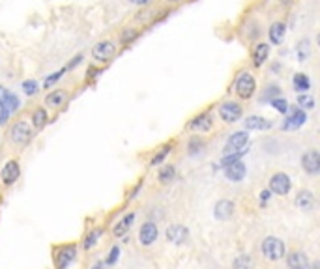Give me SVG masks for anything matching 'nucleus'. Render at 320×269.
I'll return each instance as SVG.
<instances>
[{"mask_svg": "<svg viewBox=\"0 0 320 269\" xmlns=\"http://www.w3.org/2000/svg\"><path fill=\"white\" fill-rule=\"evenodd\" d=\"M236 94L240 96L242 99H251L257 92V82H255V77H253L249 71H242L236 79Z\"/></svg>", "mask_w": 320, "mask_h": 269, "instance_id": "nucleus-1", "label": "nucleus"}, {"mask_svg": "<svg viewBox=\"0 0 320 269\" xmlns=\"http://www.w3.org/2000/svg\"><path fill=\"white\" fill-rule=\"evenodd\" d=\"M32 139V129L26 122H15L10 129V141L15 144V146H26Z\"/></svg>", "mask_w": 320, "mask_h": 269, "instance_id": "nucleus-2", "label": "nucleus"}, {"mask_svg": "<svg viewBox=\"0 0 320 269\" xmlns=\"http://www.w3.org/2000/svg\"><path fill=\"white\" fill-rule=\"evenodd\" d=\"M262 254L271 262H277L285 256V243L279 238H266L262 243Z\"/></svg>", "mask_w": 320, "mask_h": 269, "instance_id": "nucleus-3", "label": "nucleus"}, {"mask_svg": "<svg viewBox=\"0 0 320 269\" xmlns=\"http://www.w3.org/2000/svg\"><path fill=\"white\" fill-rule=\"evenodd\" d=\"M114 55H116V45H114V41H111V39H103V41L96 43L92 49L94 60L103 62V64L105 62H111Z\"/></svg>", "mask_w": 320, "mask_h": 269, "instance_id": "nucleus-4", "label": "nucleus"}, {"mask_svg": "<svg viewBox=\"0 0 320 269\" xmlns=\"http://www.w3.org/2000/svg\"><path fill=\"white\" fill-rule=\"evenodd\" d=\"M244 114L242 107L236 101H225V103L219 105V118H221L225 123H234L238 122Z\"/></svg>", "mask_w": 320, "mask_h": 269, "instance_id": "nucleus-5", "label": "nucleus"}, {"mask_svg": "<svg viewBox=\"0 0 320 269\" xmlns=\"http://www.w3.org/2000/svg\"><path fill=\"white\" fill-rule=\"evenodd\" d=\"M290 187H292V184H290V177L287 176L285 172H275V174L270 177V193H275V195H279V196H285V195H289Z\"/></svg>", "mask_w": 320, "mask_h": 269, "instance_id": "nucleus-6", "label": "nucleus"}, {"mask_svg": "<svg viewBox=\"0 0 320 269\" xmlns=\"http://www.w3.org/2000/svg\"><path fill=\"white\" fill-rule=\"evenodd\" d=\"M75 256H77L75 245H64V247H60L55 256L56 269H68L71 265V262L75 260Z\"/></svg>", "mask_w": 320, "mask_h": 269, "instance_id": "nucleus-7", "label": "nucleus"}, {"mask_svg": "<svg viewBox=\"0 0 320 269\" xmlns=\"http://www.w3.org/2000/svg\"><path fill=\"white\" fill-rule=\"evenodd\" d=\"M247 142H249V134H247L246 129H244V131H236V133L230 134V139H228L227 144H225V153L242 152V150L246 148Z\"/></svg>", "mask_w": 320, "mask_h": 269, "instance_id": "nucleus-8", "label": "nucleus"}, {"mask_svg": "<svg viewBox=\"0 0 320 269\" xmlns=\"http://www.w3.org/2000/svg\"><path fill=\"white\" fill-rule=\"evenodd\" d=\"M19 174H21V168L17 161H8L0 170V182L2 185H13L19 180Z\"/></svg>", "mask_w": 320, "mask_h": 269, "instance_id": "nucleus-9", "label": "nucleus"}, {"mask_svg": "<svg viewBox=\"0 0 320 269\" xmlns=\"http://www.w3.org/2000/svg\"><path fill=\"white\" fill-rule=\"evenodd\" d=\"M305 122H307V114H305V110L294 109L292 112H290V116L283 122V129L285 131H294V129L302 127Z\"/></svg>", "mask_w": 320, "mask_h": 269, "instance_id": "nucleus-10", "label": "nucleus"}, {"mask_svg": "<svg viewBox=\"0 0 320 269\" xmlns=\"http://www.w3.org/2000/svg\"><path fill=\"white\" fill-rule=\"evenodd\" d=\"M223 168H225V176H227V180H230V182H234V184L242 182V180L246 177V174H247V166L244 165L242 161L230 163V165L223 166Z\"/></svg>", "mask_w": 320, "mask_h": 269, "instance_id": "nucleus-11", "label": "nucleus"}, {"mask_svg": "<svg viewBox=\"0 0 320 269\" xmlns=\"http://www.w3.org/2000/svg\"><path fill=\"white\" fill-rule=\"evenodd\" d=\"M302 166L307 174H318L320 170V155L316 150H309L307 153H303Z\"/></svg>", "mask_w": 320, "mask_h": 269, "instance_id": "nucleus-12", "label": "nucleus"}, {"mask_svg": "<svg viewBox=\"0 0 320 269\" xmlns=\"http://www.w3.org/2000/svg\"><path fill=\"white\" fill-rule=\"evenodd\" d=\"M157 225L154 222H144L141 227V232H139V241L142 245H152L157 239Z\"/></svg>", "mask_w": 320, "mask_h": 269, "instance_id": "nucleus-13", "label": "nucleus"}, {"mask_svg": "<svg viewBox=\"0 0 320 269\" xmlns=\"http://www.w3.org/2000/svg\"><path fill=\"white\" fill-rule=\"evenodd\" d=\"M285 34H287V25L283 21H275L270 25V30H268V37L273 45H281L285 39Z\"/></svg>", "mask_w": 320, "mask_h": 269, "instance_id": "nucleus-14", "label": "nucleus"}, {"mask_svg": "<svg viewBox=\"0 0 320 269\" xmlns=\"http://www.w3.org/2000/svg\"><path fill=\"white\" fill-rule=\"evenodd\" d=\"M189 232H187V228L182 227V225H173V227L167 228V239L169 241H173V243H184L185 239H187Z\"/></svg>", "mask_w": 320, "mask_h": 269, "instance_id": "nucleus-15", "label": "nucleus"}, {"mask_svg": "<svg viewBox=\"0 0 320 269\" xmlns=\"http://www.w3.org/2000/svg\"><path fill=\"white\" fill-rule=\"evenodd\" d=\"M287 263L290 269H309V260L307 254H303L300 251H292L287 256Z\"/></svg>", "mask_w": 320, "mask_h": 269, "instance_id": "nucleus-16", "label": "nucleus"}, {"mask_svg": "<svg viewBox=\"0 0 320 269\" xmlns=\"http://www.w3.org/2000/svg\"><path fill=\"white\" fill-rule=\"evenodd\" d=\"M244 127L246 131H264L271 127V123L262 116H249L244 120Z\"/></svg>", "mask_w": 320, "mask_h": 269, "instance_id": "nucleus-17", "label": "nucleus"}, {"mask_svg": "<svg viewBox=\"0 0 320 269\" xmlns=\"http://www.w3.org/2000/svg\"><path fill=\"white\" fill-rule=\"evenodd\" d=\"M212 123H214V120H212L210 114H198V116H195L193 120H191L189 129H193V131H201V133H206V131L212 129Z\"/></svg>", "mask_w": 320, "mask_h": 269, "instance_id": "nucleus-18", "label": "nucleus"}, {"mask_svg": "<svg viewBox=\"0 0 320 269\" xmlns=\"http://www.w3.org/2000/svg\"><path fill=\"white\" fill-rule=\"evenodd\" d=\"M268 56H270V45L268 43H257L255 45V49H253V64L257 67H260L268 60Z\"/></svg>", "mask_w": 320, "mask_h": 269, "instance_id": "nucleus-19", "label": "nucleus"}, {"mask_svg": "<svg viewBox=\"0 0 320 269\" xmlns=\"http://www.w3.org/2000/svg\"><path fill=\"white\" fill-rule=\"evenodd\" d=\"M234 213V202L230 200H219L216 204V209H214V215H216L219 220H227L230 219Z\"/></svg>", "mask_w": 320, "mask_h": 269, "instance_id": "nucleus-20", "label": "nucleus"}, {"mask_svg": "<svg viewBox=\"0 0 320 269\" xmlns=\"http://www.w3.org/2000/svg\"><path fill=\"white\" fill-rule=\"evenodd\" d=\"M66 99H68V92L66 90H53V92L47 94V98H45V105H49V107H62V105L66 103Z\"/></svg>", "mask_w": 320, "mask_h": 269, "instance_id": "nucleus-21", "label": "nucleus"}, {"mask_svg": "<svg viewBox=\"0 0 320 269\" xmlns=\"http://www.w3.org/2000/svg\"><path fill=\"white\" fill-rule=\"evenodd\" d=\"M296 206L303 211H309V209H313L314 206V196L311 191H302L300 195L296 196Z\"/></svg>", "mask_w": 320, "mask_h": 269, "instance_id": "nucleus-22", "label": "nucleus"}, {"mask_svg": "<svg viewBox=\"0 0 320 269\" xmlns=\"http://www.w3.org/2000/svg\"><path fill=\"white\" fill-rule=\"evenodd\" d=\"M292 84H294V90L298 94H307L311 90V79L305 73H296Z\"/></svg>", "mask_w": 320, "mask_h": 269, "instance_id": "nucleus-23", "label": "nucleus"}, {"mask_svg": "<svg viewBox=\"0 0 320 269\" xmlns=\"http://www.w3.org/2000/svg\"><path fill=\"white\" fill-rule=\"evenodd\" d=\"M133 220H135V215H133V213H128L126 217H122V219L118 220L116 227H114V230H112V232H114V236H116V238H122V236H126V232H128V230L131 228V225H133Z\"/></svg>", "mask_w": 320, "mask_h": 269, "instance_id": "nucleus-24", "label": "nucleus"}, {"mask_svg": "<svg viewBox=\"0 0 320 269\" xmlns=\"http://www.w3.org/2000/svg\"><path fill=\"white\" fill-rule=\"evenodd\" d=\"M49 122V116H47V110L45 109H36L34 110V114H32V123H34V127L36 129H42L47 125Z\"/></svg>", "mask_w": 320, "mask_h": 269, "instance_id": "nucleus-25", "label": "nucleus"}, {"mask_svg": "<svg viewBox=\"0 0 320 269\" xmlns=\"http://www.w3.org/2000/svg\"><path fill=\"white\" fill-rule=\"evenodd\" d=\"M275 98H281V88H279L277 84H270L264 90V94H262L260 101H273Z\"/></svg>", "mask_w": 320, "mask_h": 269, "instance_id": "nucleus-26", "label": "nucleus"}, {"mask_svg": "<svg viewBox=\"0 0 320 269\" xmlns=\"http://www.w3.org/2000/svg\"><path fill=\"white\" fill-rule=\"evenodd\" d=\"M309 56H311V43H309V39H302L298 45V60L305 62Z\"/></svg>", "mask_w": 320, "mask_h": 269, "instance_id": "nucleus-27", "label": "nucleus"}, {"mask_svg": "<svg viewBox=\"0 0 320 269\" xmlns=\"http://www.w3.org/2000/svg\"><path fill=\"white\" fill-rule=\"evenodd\" d=\"M174 174H176V170H174V166L173 165H165L163 168L159 170V182L161 184H169L171 180L174 177Z\"/></svg>", "mask_w": 320, "mask_h": 269, "instance_id": "nucleus-28", "label": "nucleus"}, {"mask_svg": "<svg viewBox=\"0 0 320 269\" xmlns=\"http://www.w3.org/2000/svg\"><path fill=\"white\" fill-rule=\"evenodd\" d=\"M21 88H23V92H25L26 96H36V94L39 92V84H37L34 79L25 80V82L21 84Z\"/></svg>", "mask_w": 320, "mask_h": 269, "instance_id": "nucleus-29", "label": "nucleus"}, {"mask_svg": "<svg viewBox=\"0 0 320 269\" xmlns=\"http://www.w3.org/2000/svg\"><path fill=\"white\" fill-rule=\"evenodd\" d=\"M171 150H173V144H167V146H163V148L159 150V152H157V155H154V157H152V161H150V165H152V166L159 165L161 161L165 159L167 155L171 153Z\"/></svg>", "mask_w": 320, "mask_h": 269, "instance_id": "nucleus-30", "label": "nucleus"}, {"mask_svg": "<svg viewBox=\"0 0 320 269\" xmlns=\"http://www.w3.org/2000/svg\"><path fill=\"white\" fill-rule=\"evenodd\" d=\"M251 267H253L251 258L246 256V254L238 256V258H236V262H234V269H251Z\"/></svg>", "mask_w": 320, "mask_h": 269, "instance_id": "nucleus-31", "label": "nucleus"}, {"mask_svg": "<svg viewBox=\"0 0 320 269\" xmlns=\"http://www.w3.org/2000/svg\"><path fill=\"white\" fill-rule=\"evenodd\" d=\"M246 152H247V150H242V152H236V153H225V157L221 159V165L227 166V165H230V163H236V161H240V157Z\"/></svg>", "mask_w": 320, "mask_h": 269, "instance_id": "nucleus-32", "label": "nucleus"}, {"mask_svg": "<svg viewBox=\"0 0 320 269\" xmlns=\"http://www.w3.org/2000/svg\"><path fill=\"white\" fill-rule=\"evenodd\" d=\"M298 105H300L302 109H313L314 107L313 96H309V94H300V98H298Z\"/></svg>", "mask_w": 320, "mask_h": 269, "instance_id": "nucleus-33", "label": "nucleus"}, {"mask_svg": "<svg viewBox=\"0 0 320 269\" xmlns=\"http://www.w3.org/2000/svg\"><path fill=\"white\" fill-rule=\"evenodd\" d=\"M270 103L277 112H287V110H289V101L283 98H275L273 101H270Z\"/></svg>", "mask_w": 320, "mask_h": 269, "instance_id": "nucleus-34", "label": "nucleus"}, {"mask_svg": "<svg viewBox=\"0 0 320 269\" xmlns=\"http://www.w3.org/2000/svg\"><path fill=\"white\" fill-rule=\"evenodd\" d=\"M66 73V69H60V71H56V73H53V75H49V77H47V79H45V82H44V86L45 88H51V86L55 84L56 80L60 79L62 75Z\"/></svg>", "mask_w": 320, "mask_h": 269, "instance_id": "nucleus-35", "label": "nucleus"}, {"mask_svg": "<svg viewBox=\"0 0 320 269\" xmlns=\"http://www.w3.org/2000/svg\"><path fill=\"white\" fill-rule=\"evenodd\" d=\"M137 34H139V32H137L135 28H128V30L122 32L120 39H122V43H130V41H133V39H135Z\"/></svg>", "mask_w": 320, "mask_h": 269, "instance_id": "nucleus-36", "label": "nucleus"}, {"mask_svg": "<svg viewBox=\"0 0 320 269\" xmlns=\"http://www.w3.org/2000/svg\"><path fill=\"white\" fill-rule=\"evenodd\" d=\"M98 238H99V230H98V232H92V234H90V236L87 238V241L83 243V247H85V249H90L92 245L98 243Z\"/></svg>", "mask_w": 320, "mask_h": 269, "instance_id": "nucleus-37", "label": "nucleus"}, {"mask_svg": "<svg viewBox=\"0 0 320 269\" xmlns=\"http://www.w3.org/2000/svg\"><path fill=\"white\" fill-rule=\"evenodd\" d=\"M10 116H12V114H10V110H8L4 105H0V125H4V123L10 120Z\"/></svg>", "mask_w": 320, "mask_h": 269, "instance_id": "nucleus-38", "label": "nucleus"}, {"mask_svg": "<svg viewBox=\"0 0 320 269\" xmlns=\"http://www.w3.org/2000/svg\"><path fill=\"white\" fill-rule=\"evenodd\" d=\"M118 254H120V249H118V247H112V251L109 252V258H107V263L112 265V263L118 260Z\"/></svg>", "mask_w": 320, "mask_h": 269, "instance_id": "nucleus-39", "label": "nucleus"}, {"mask_svg": "<svg viewBox=\"0 0 320 269\" xmlns=\"http://www.w3.org/2000/svg\"><path fill=\"white\" fill-rule=\"evenodd\" d=\"M131 4H139V6H144V4H148L150 0H130Z\"/></svg>", "mask_w": 320, "mask_h": 269, "instance_id": "nucleus-40", "label": "nucleus"}, {"mask_svg": "<svg viewBox=\"0 0 320 269\" xmlns=\"http://www.w3.org/2000/svg\"><path fill=\"white\" fill-rule=\"evenodd\" d=\"M311 269H320V263H318V262H314L313 265H311Z\"/></svg>", "mask_w": 320, "mask_h": 269, "instance_id": "nucleus-41", "label": "nucleus"}, {"mask_svg": "<svg viewBox=\"0 0 320 269\" xmlns=\"http://www.w3.org/2000/svg\"><path fill=\"white\" fill-rule=\"evenodd\" d=\"M290 2H292V0H281V4H285V6H289Z\"/></svg>", "mask_w": 320, "mask_h": 269, "instance_id": "nucleus-42", "label": "nucleus"}, {"mask_svg": "<svg viewBox=\"0 0 320 269\" xmlns=\"http://www.w3.org/2000/svg\"><path fill=\"white\" fill-rule=\"evenodd\" d=\"M94 269H101V263H98V265H96Z\"/></svg>", "mask_w": 320, "mask_h": 269, "instance_id": "nucleus-43", "label": "nucleus"}, {"mask_svg": "<svg viewBox=\"0 0 320 269\" xmlns=\"http://www.w3.org/2000/svg\"><path fill=\"white\" fill-rule=\"evenodd\" d=\"M169 2H180V0H169Z\"/></svg>", "mask_w": 320, "mask_h": 269, "instance_id": "nucleus-44", "label": "nucleus"}]
</instances>
